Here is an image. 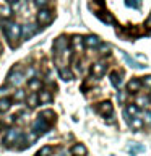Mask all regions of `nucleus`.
<instances>
[{"mask_svg": "<svg viewBox=\"0 0 151 156\" xmlns=\"http://www.w3.org/2000/svg\"><path fill=\"white\" fill-rule=\"evenodd\" d=\"M2 26H3L5 36H7V39L10 41V44H12V47H15L13 41H16V39H19V36H21V26L16 23H8V21L3 23Z\"/></svg>", "mask_w": 151, "mask_h": 156, "instance_id": "f257e3e1", "label": "nucleus"}, {"mask_svg": "<svg viewBox=\"0 0 151 156\" xmlns=\"http://www.w3.org/2000/svg\"><path fill=\"white\" fill-rule=\"evenodd\" d=\"M49 129H51V124H49V122H46L42 117H37L36 122H34V125H33V130H34V133H36V135L47 133Z\"/></svg>", "mask_w": 151, "mask_h": 156, "instance_id": "f03ea898", "label": "nucleus"}, {"mask_svg": "<svg viewBox=\"0 0 151 156\" xmlns=\"http://www.w3.org/2000/svg\"><path fill=\"white\" fill-rule=\"evenodd\" d=\"M19 138H21V132H19L18 129H15V127H12V129H8L7 133H5V136H3V143H5V145H10V143H15V141H18Z\"/></svg>", "mask_w": 151, "mask_h": 156, "instance_id": "7ed1b4c3", "label": "nucleus"}, {"mask_svg": "<svg viewBox=\"0 0 151 156\" xmlns=\"http://www.w3.org/2000/svg\"><path fill=\"white\" fill-rule=\"evenodd\" d=\"M97 112H99L101 115H111L112 112H114L112 102H111V101H102V102H99V106H97Z\"/></svg>", "mask_w": 151, "mask_h": 156, "instance_id": "20e7f679", "label": "nucleus"}, {"mask_svg": "<svg viewBox=\"0 0 151 156\" xmlns=\"http://www.w3.org/2000/svg\"><path fill=\"white\" fill-rule=\"evenodd\" d=\"M37 21H39V24H49L52 21V12L51 10L42 8L41 12L37 13Z\"/></svg>", "mask_w": 151, "mask_h": 156, "instance_id": "39448f33", "label": "nucleus"}, {"mask_svg": "<svg viewBox=\"0 0 151 156\" xmlns=\"http://www.w3.org/2000/svg\"><path fill=\"white\" fill-rule=\"evenodd\" d=\"M67 46H68V42H67V37H57L55 39V42H54V51H55L57 54H60V52H67Z\"/></svg>", "mask_w": 151, "mask_h": 156, "instance_id": "423d86ee", "label": "nucleus"}, {"mask_svg": "<svg viewBox=\"0 0 151 156\" xmlns=\"http://www.w3.org/2000/svg\"><path fill=\"white\" fill-rule=\"evenodd\" d=\"M106 68H107V65H106L104 62H96L94 65L91 67V73L94 76H102L106 73Z\"/></svg>", "mask_w": 151, "mask_h": 156, "instance_id": "0eeeda50", "label": "nucleus"}, {"mask_svg": "<svg viewBox=\"0 0 151 156\" xmlns=\"http://www.w3.org/2000/svg\"><path fill=\"white\" fill-rule=\"evenodd\" d=\"M8 81L12 83V85H15V86H19L23 83V73L19 70L12 72V73H10V76H8Z\"/></svg>", "mask_w": 151, "mask_h": 156, "instance_id": "6e6552de", "label": "nucleus"}, {"mask_svg": "<svg viewBox=\"0 0 151 156\" xmlns=\"http://www.w3.org/2000/svg\"><path fill=\"white\" fill-rule=\"evenodd\" d=\"M83 44H85L86 47H91V49L93 47H99L101 46V39L97 36H93V34H91V36H88V37L83 39Z\"/></svg>", "mask_w": 151, "mask_h": 156, "instance_id": "1a4fd4ad", "label": "nucleus"}, {"mask_svg": "<svg viewBox=\"0 0 151 156\" xmlns=\"http://www.w3.org/2000/svg\"><path fill=\"white\" fill-rule=\"evenodd\" d=\"M39 91L41 93L37 94V98H39V101H41V104H47V102L52 101V93L49 90H39Z\"/></svg>", "mask_w": 151, "mask_h": 156, "instance_id": "9d476101", "label": "nucleus"}, {"mask_svg": "<svg viewBox=\"0 0 151 156\" xmlns=\"http://www.w3.org/2000/svg\"><path fill=\"white\" fill-rule=\"evenodd\" d=\"M72 153H73V156H86L88 150H86V146H85V145L76 143V145H73V146H72Z\"/></svg>", "mask_w": 151, "mask_h": 156, "instance_id": "9b49d317", "label": "nucleus"}, {"mask_svg": "<svg viewBox=\"0 0 151 156\" xmlns=\"http://www.w3.org/2000/svg\"><path fill=\"white\" fill-rule=\"evenodd\" d=\"M41 86H42L41 78H29V80H28V88L31 91H39V90H41Z\"/></svg>", "mask_w": 151, "mask_h": 156, "instance_id": "f8f14e48", "label": "nucleus"}, {"mask_svg": "<svg viewBox=\"0 0 151 156\" xmlns=\"http://www.w3.org/2000/svg\"><path fill=\"white\" fill-rule=\"evenodd\" d=\"M34 33H36V26H34V24H26L24 28H21V34H23L24 39H29Z\"/></svg>", "mask_w": 151, "mask_h": 156, "instance_id": "ddd939ff", "label": "nucleus"}, {"mask_svg": "<svg viewBox=\"0 0 151 156\" xmlns=\"http://www.w3.org/2000/svg\"><path fill=\"white\" fill-rule=\"evenodd\" d=\"M39 117H42L46 122H49V124H52V122H55V114H54V111H49V109H46V111H42L41 114H39Z\"/></svg>", "mask_w": 151, "mask_h": 156, "instance_id": "4468645a", "label": "nucleus"}, {"mask_svg": "<svg viewBox=\"0 0 151 156\" xmlns=\"http://www.w3.org/2000/svg\"><path fill=\"white\" fill-rule=\"evenodd\" d=\"M141 86V81H138V78H133V80L128 81V85H127V90H128L130 93H136L140 90Z\"/></svg>", "mask_w": 151, "mask_h": 156, "instance_id": "2eb2a0df", "label": "nucleus"}, {"mask_svg": "<svg viewBox=\"0 0 151 156\" xmlns=\"http://www.w3.org/2000/svg\"><path fill=\"white\" fill-rule=\"evenodd\" d=\"M125 114L128 117H135L136 114H138V106L136 104H127L125 106Z\"/></svg>", "mask_w": 151, "mask_h": 156, "instance_id": "dca6fc26", "label": "nucleus"}, {"mask_svg": "<svg viewBox=\"0 0 151 156\" xmlns=\"http://www.w3.org/2000/svg\"><path fill=\"white\" fill-rule=\"evenodd\" d=\"M12 107V99L10 98H2L0 99V112H7Z\"/></svg>", "mask_w": 151, "mask_h": 156, "instance_id": "f3484780", "label": "nucleus"}, {"mask_svg": "<svg viewBox=\"0 0 151 156\" xmlns=\"http://www.w3.org/2000/svg\"><path fill=\"white\" fill-rule=\"evenodd\" d=\"M111 83H112V86H114V88H120L122 80H120V75L117 72H112L111 73Z\"/></svg>", "mask_w": 151, "mask_h": 156, "instance_id": "a211bd4d", "label": "nucleus"}, {"mask_svg": "<svg viewBox=\"0 0 151 156\" xmlns=\"http://www.w3.org/2000/svg\"><path fill=\"white\" fill-rule=\"evenodd\" d=\"M58 73H60V78H62V80H65V81H70L73 78V73L68 70V68H60Z\"/></svg>", "mask_w": 151, "mask_h": 156, "instance_id": "6ab92c4d", "label": "nucleus"}, {"mask_svg": "<svg viewBox=\"0 0 151 156\" xmlns=\"http://www.w3.org/2000/svg\"><path fill=\"white\" fill-rule=\"evenodd\" d=\"M0 16H2V18H10V16H12V7H10V5H3V7H0Z\"/></svg>", "mask_w": 151, "mask_h": 156, "instance_id": "aec40b11", "label": "nucleus"}, {"mask_svg": "<svg viewBox=\"0 0 151 156\" xmlns=\"http://www.w3.org/2000/svg\"><path fill=\"white\" fill-rule=\"evenodd\" d=\"M52 153H54V148H52V146H42V148L37 151L36 156H51Z\"/></svg>", "mask_w": 151, "mask_h": 156, "instance_id": "412c9836", "label": "nucleus"}, {"mask_svg": "<svg viewBox=\"0 0 151 156\" xmlns=\"http://www.w3.org/2000/svg\"><path fill=\"white\" fill-rule=\"evenodd\" d=\"M72 44H73V47H75L76 51H81V46H83V37H80V36H75V37H73V41H72Z\"/></svg>", "mask_w": 151, "mask_h": 156, "instance_id": "4be33fe9", "label": "nucleus"}, {"mask_svg": "<svg viewBox=\"0 0 151 156\" xmlns=\"http://www.w3.org/2000/svg\"><path fill=\"white\" fill-rule=\"evenodd\" d=\"M24 98H26V93L23 90H16L13 94V101H24Z\"/></svg>", "mask_w": 151, "mask_h": 156, "instance_id": "5701e85b", "label": "nucleus"}, {"mask_svg": "<svg viewBox=\"0 0 151 156\" xmlns=\"http://www.w3.org/2000/svg\"><path fill=\"white\" fill-rule=\"evenodd\" d=\"M37 101H39V98H37V94H29L28 96V104H29V107H36L37 106Z\"/></svg>", "mask_w": 151, "mask_h": 156, "instance_id": "b1692460", "label": "nucleus"}, {"mask_svg": "<svg viewBox=\"0 0 151 156\" xmlns=\"http://www.w3.org/2000/svg\"><path fill=\"white\" fill-rule=\"evenodd\" d=\"M130 124H132V127H133V129H141V127H143V120H141V119H136V117H132V119H130Z\"/></svg>", "mask_w": 151, "mask_h": 156, "instance_id": "393cba45", "label": "nucleus"}, {"mask_svg": "<svg viewBox=\"0 0 151 156\" xmlns=\"http://www.w3.org/2000/svg\"><path fill=\"white\" fill-rule=\"evenodd\" d=\"M136 104L138 106H148L149 104V96H138V99H136Z\"/></svg>", "mask_w": 151, "mask_h": 156, "instance_id": "a878e982", "label": "nucleus"}, {"mask_svg": "<svg viewBox=\"0 0 151 156\" xmlns=\"http://www.w3.org/2000/svg\"><path fill=\"white\" fill-rule=\"evenodd\" d=\"M141 85L146 86V88H151V76H143V80H141Z\"/></svg>", "mask_w": 151, "mask_h": 156, "instance_id": "bb28decb", "label": "nucleus"}, {"mask_svg": "<svg viewBox=\"0 0 151 156\" xmlns=\"http://www.w3.org/2000/svg\"><path fill=\"white\" fill-rule=\"evenodd\" d=\"M140 3H141V0H127V5L128 7H140Z\"/></svg>", "mask_w": 151, "mask_h": 156, "instance_id": "cd10ccee", "label": "nucleus"}, {"mask_svg": "<svg viewBox=\"0 0 151 156\" xmlns=\"http://www.w3.org/2000/svg\"><path fill=\"white\" fill-rule=\"evenodd\" d=\"M124 58H125V62H128V63H130L132 67H143V65H138L136 62H133V60H132V58H130L128 55H125V54H124Z\"/></svg>", "mask_w": 151, "mask_h": 156, "instance_id": "c85d7f7f", "label": "nucleus"}, {"mask_svg": "<svg viewBox=\"0 0 151 156\" xmlns=\"http://www.w3.org/2000/svg\"><path fill=\"white\" fill-rule=\"evenodd\" d=\"M130 151H132V153H136V151H138V153H141V151H145V146H141V145L133 146V148H132Z\"/></svg>", "mask_w": 151, "mask_h": 156, "instance_id": "c756f323", "label": "nucleus"}, {"mask_svg": "<svg viewBox=\"0 0 151 156\" xmlns=\"http://www.w3.org/2000/svg\"><path fill=\"white\" fill-rule=\"evenodd\" d=\"M47 2H49V0H34V3H36L37 7H46Z\"/></svg>", "mask_w": 151, "mask_h": 156, "instance_id": "7c9ffc66", "label": "nucleus"}, {"mask_svg": "<svg viewBox=\"0 0 151 156\" xmlns=\"http://www.w3.org/2000/svg\"><path fill=\"white\" fill-rule=\"evenodd\" d=\"M145 117H146V120H148L149 124H151V112H146V114H145Z\"/></svg>", "mask_w": 151, "mask_h": 156, "instance_id": "2f4dec72", "label": "nucleus"}, {"mask_svg": "<svg viewBox=\"0 0 151 156\" xmlns=\"http://www.w3.org/2000/svg\"><path fill=\"white\" fill-rule=\"evenodd\" d=\"M7 2H12L13 3V2H18V0H7Z\"/></svg>", "mask_w": 151, "mask_h": 156, "instance_id": "473e14b6", "label": "nucleus"}, {"mask_svg": "<svg viewBox=\"0 0 151 156\" xmlns=\"http://www.w3.org/2000/svg\"><path fill=\"white\" fill-rule=\"evenodd\" d=\"M148 26H151V18L148 20Z\"/></svg>", "mask_w": 151, "mask_h": 156, "instance_id": "72a5a7b5", "label": "nucleus"}, {"mask_svg": "<svg viewBox=\"0 0 151 156\" xmlns=\"http://www.w3.org/2000/svg\"><path fill=\"white\" fill-rule=\"evenodd\" d=\"M149 99H151V96H149Z\"/></svg>", "mask_w": 151, "mask_h": 156, "instance_id": "f704fd0d", "label": "nucleus"}]
</instances>
